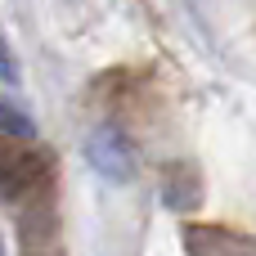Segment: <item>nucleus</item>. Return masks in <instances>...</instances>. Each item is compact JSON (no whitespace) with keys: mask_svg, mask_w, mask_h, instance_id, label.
<instances>
[{"mask_svg":"<svg viewBox=\"0 0 256 256\" xmlns=\"http://www.w3.org/2000/svg\"><path fill=\"white\" fill-rule=\"evenodd\" d=\"M86 162H90L104 180L126 184V180L135 176V144H130L126 130H117V126H94V130L86 135Z\"/></svg>","mask_w":256,"mask_h":256,"instance_id":"nucleus-1","label":"nucleus"},{"mask_svg":"<svg viewBox=\"0 0 256 256\" xmlns=\"http://www.w3.org/2000/svg\"><path fill=\"white\" fill-rule=\"evenodd\" d=\"M45 176H50V162L40 153L0 148V194L4 198H32V194H40Z\"/></svg>","mask_w":256,"mask_h":256,"instance_id":"nucleus-2","label":"nucleus"},{"mask_svg":"<svg viewBox=\"0 0 256 256\" xmlns=\"http://www.w3.org/2000/svg\"><path fill=\"white\" fill-rule=\"evenodd\" d=\"M22 256H58V238H54V212L36 207L22 216Z\"/></svg>","mask_w":256,"mask_h":256,"instance_id":"nucleus-3","label":"nucleus"},{"mask_svg":"<svg viewBox=\"0 0 256 256\" xmlns=\"http://www.w3.org/2000/svg\"><path fill=\"white\" fill-rule=\"evenodd\" d=\"M198 194H202V184H198V171H194L189 162H176V166L166 171L162 202H166V207H176V212H189V207L198 202Z\"/></svg>","mask_w":256,"mask_h":256,"instance_id":"nucleus-4","label":"nucleus"},{"mask_svg":"<svg viewBox=\"0 0 256 256\" xmlns=\"http://www.w3.org/2000/svg\"><path fill=\"white\" fill-rule=\"evenodd\" d=\"M189 256H252L230 230H189Z\"/></svg>","mask_w":256,"mask_h":256,"instance_id":"nucleus-5","label":"nucleus"},{"mask_svg":"<svg viewBox=\"0 0 256 256\" xmlns=\"http://www.w3.org/2000/svg\"><path fill=\"white\" fill-rule=\"evenodd\" d=\"M0 130L14 135V140H32V122H27L22 112H14L9 104H0Z\"/></svg>","mask_w":256,"mask_h":256,"instance_id":"nucleus-6","label":"nucleus"},{"mask_svg":"<svg viewBox=\"0 0 256 256\" xmlns=\"http://www.w3.org/2000/svg\"><path fill=\"white\" fill-rule=\"evenodd\" d=\"M0 81H4V86H14V81H18V63H14V54H9V45H4V36H0Z\"/></svg>","mask_w":256,"mask_h":256,"instance_id":"nucleus-7","label":"nucleus"},{"mask_svg":"<svg viewBox=\"0 0 256 256\" xmlns=\"http://www.w3.org/2000/svg\"><path fill=\"white\" fill-rule=\"evenodd\" d=\"M0 256H4V248H0Z\"/></svg>","mask_w":256,"mask_h":256,"instance_id":"nucleus-8","label":"nucleus"}]
</instances>
